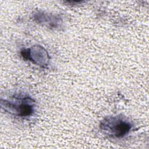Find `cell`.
Segmentation results:
<instances>
[{
  "instance_id": "obj_1",
  "label": "cell",
  "mask_w": 149,
  "mask_h": 149,
  "mask_svg": "<svg viewBox=\"0 0 149 149\" xmlns=\"http://www.w3.org/2000/svg\"><path fill=\"white\" fill-rule=\"evenodd\" d=\"M101 127L107 134L116 137L125 136L131 129L129 122L117 118H112L104 120Z\"/></svg>"
}]
</instances>
